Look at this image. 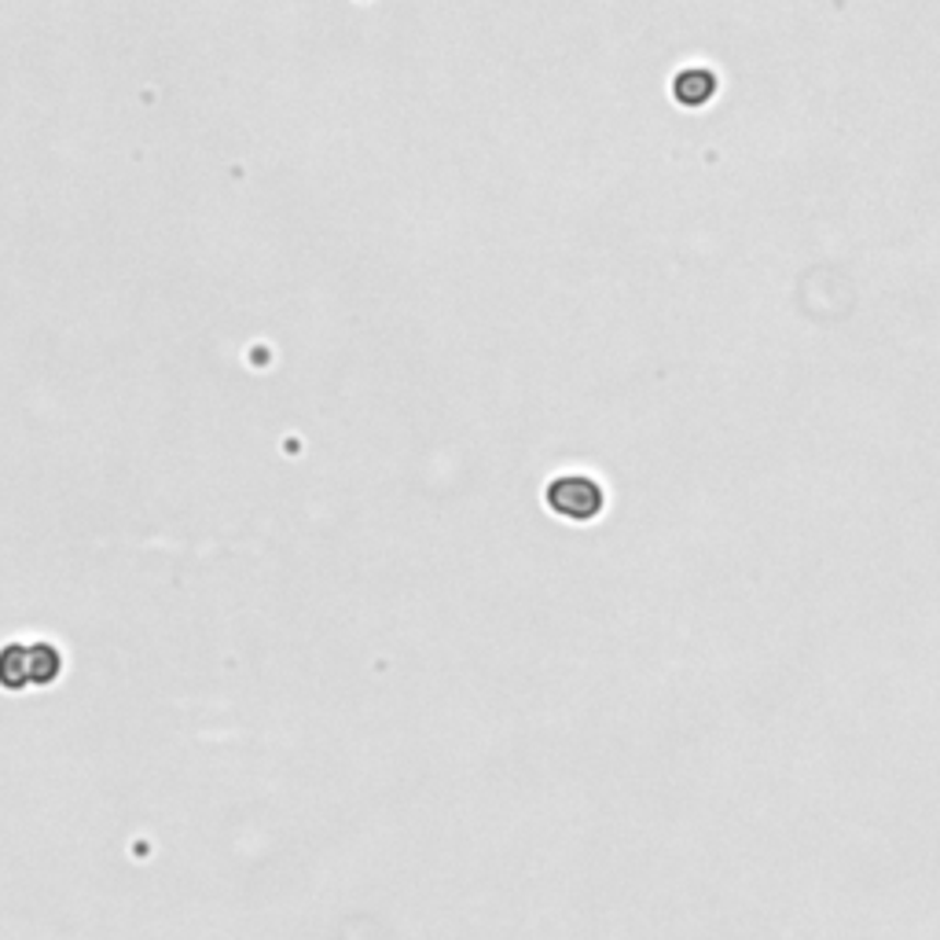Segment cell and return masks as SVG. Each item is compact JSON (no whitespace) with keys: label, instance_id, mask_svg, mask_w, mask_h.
I'll return each instance as SVG.
<instances>
[{"label":"cell","instance_id":"cell-1","mask_svg":"<svg viewBox=\"0 0 940 940\" xmlns=\"http://www.w3.org/2000/svg\"><path fill=\"white\" fill-rule=\"evenodd\" d=\"M547 503L559 514H566V519L588 522L603 508V492H599L595 481L581 478V474H570V478H559L547 489Z\"/></svg>","mask_w":940,"mask_h":940}]
</instances>
